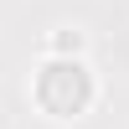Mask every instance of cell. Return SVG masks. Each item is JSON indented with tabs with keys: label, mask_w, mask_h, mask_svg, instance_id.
<instances>
[{
	"label": "cell",
	"mask_w": 129,
	"mask_h": 129,
	"mask_svg": "<svg viewBox=\"0 0 129 129\" xmlns=\"http://www.w3.org/2000/svg\"><path fill=\"white\" fill-rule=\"evenodd\" d=\"M93 98H98V78L83 57H47L31 78V103L57 124L83 119L93 109Z\"/></svg>",
	"instance_id": "1"
},
{
	"label": "cell",
	"mask_w": 129,
	"mask_h": 129,
	"mask_svg": "<svg viewBox=\"0 0 129 129\" xmlns=\"http://www.w3.org/2000/svg\"><path fill=\"white\" fill-rule=\"evenodd\" d=\"M47 52H52V57H83V31H72V26L52 31V36H47Z\"/></svg>",
	"instance_id": "2"
}]
</instances>
